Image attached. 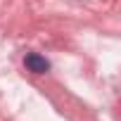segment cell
Here are the masks:
<instances>
[{
	"label": "cell",
	"instance_id": "cell-1",
	"mask_svg": "<svg viewBox=\"0 0 121 121\" xmlns=\"http://www.w3.org/2000/svg\"><path fill=\"white\" fill-rule=\"evenodd\" d=\"M24 64H26V69L33 71V74H48V71H50V62H48L45 57H40L38 52H29V55L24 57Z\"/></svg>",
	"mask_w": 121,
	"mask_h": 121
}]
</instances>
